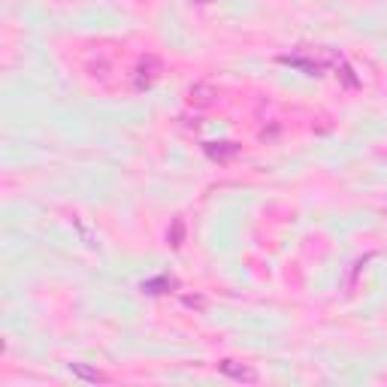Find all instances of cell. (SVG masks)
I'll return each instance as SVG.
<instances>
[{
    "label": "cell",
    "mask_w": 387,
    "mask_h": 387,
    "mask_svg": "<svg viewBox=\"0 0 387 387\" xmlns=\"http://www.w3.org/2000/svg\"><path fill=\"white\" fill-rule=\"evenodd\" d=\"M203 152H206V157H212V161L227 164L242 152V145L233 142V140H218V142H203Z\"/></svg>",
    "instance_id": "1"
},
{
    "label": "cell",
    "mask_w": 387,
    "mask_h": 387,
    "mask_svg": "<svg viewBox=\"0 0 387 387\" xmlns=\"http://www.w3.org/2000/svg\"><path fill=\"white\" fill-rule=\"evenodd\" d=\"M161 76V61L157 58H142L140 64H136V76H133V85L145 91V88H152L155 85V79Z\"/></svg>",
    "instance_id": "2"
},
{
    "label": "cell",
    "mask_w": 387,
    "mask_h": 387,
    "mask_svg": "<svg viewBox=\"0 0 387 387\" xmlns=\"http://www.w3.org/2000/svg\"><path fill=\"white\" fill-rule=\"evenodd\" d=\"M218 369L227 375V378H233V381H245V384H254V381H257V369L245 366V363L221 360V363H218Z\"/></svg>",
    "instance_id": "3"
},
{
    "label": "cell",
    "mask_w": 387,
    "mask_h": 387,
    "mask_svg": "<svg viewBox=\"0 0 387 387\" xmlns=\"http://www.w3.org/2000/svg\"><path fill=\"white\" fill-rule=\"evenodd\" d=\"M215 97H218V91H215L212 85H206V82L191 85V91H188V103L197 106V109H209L215 103Z\"/></svg>",
    "instance_id": "4"
},
{
    "label": "cell",
    "mask_w": 387,
    "mask_h": 387,
    "mask_svg": "<svg viewBox=\"0 0 387 387\" xmlns=\"http://www.w3.org/2000/svg\"><path fill=\"white\" fill-rule=\"evenodd\" d=\"M176 279L173 276H155V279H145L142 281V291L145 293H152V297H157V293H169V291H173L176 288Z\"/></svg>",
    "instance_id": "5"
},
{
    "label": "cell",
    "mask_w": 387,
    "mask_h": 387,
    "mask_svg": "<svg viewBox=\"0 0 387 387\" xmlns=\"http://www.w3.org/2000/svg\"><path fill=\"white\" fill-rule=\"evenodd\" d=\"M279 61H281V64L297 67V70L309 73V76H318V73H321V64H318V61H305V58H300V55H281Z\"/></svg>",
    "instance_id": "6"
},
{
    "label": "cell",
    "mask_w": 387,
    "mask_h": 387,
    "mask_svg": "<svg viewBox=\"0 0 387 387\" xmlns=\"http://www.w3.org/2000/svg\"><path fill=\"white\" fill-rule=\"evenodd\" d=\"M70 372L76 375V378L91 381V384H100V381H106V375H103V372H100V369H91V366H85V363H70Z\"/></svg>",
    "instance_id": "7"
},
{
    "label": "cell",
    "mask_w": 387,
    "mask_h": 387,
    "mask_svg": "<svg viewBox=\"0 0 387 387\" xmlns=\"http://www.w3.org/2000/svg\"><path fill=\"white\" fill-rule=\"evenodd\" d=\"M167 242L173 248H181V242H185V218H173L169 233H167Z\"/></svg>",
    "instance_id": "8"
},
{
    "label": "cell",
    "mask_w": 387,
    "mask_h": 387,
    "mask_svg": "<svg viewBox=\"0 0 387 387\" xmlns=\"http://www.w3.org/2000/svg\"><path fill=\"white\" fill-rule=\"evenodd\" d=\"M185 305H191V309H203V300L200 297H185Z\"/></svg>",
    "instance_id": "9"
},
{
    "label": "cell",
    "mask_w": 387,
    "mask_h": 387,
    "mask_svg": "<svg viewBox=\"0 0 387 387\" xmlns=\"http://www.w3.org/2000/svg\"><path fill=\"white\" fill-rule=\"evenodd\" d=\"M194 4H209V0H194Z\"/></svg>",
    "instance_id": "10"
}]
</instances>
